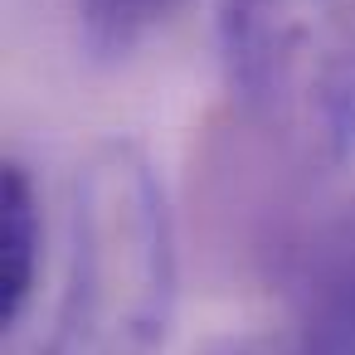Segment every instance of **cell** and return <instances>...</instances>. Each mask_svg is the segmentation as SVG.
<instances>
[{"label": "cell", "mask_w": 355, "mask_h": 355, "mask_svg": "<svg viewBox=\"0 0 355 355\" xmlns=\"http://www.w3.org/2000/svg\"><path fill=\"white\" fill-rule=\"evenodd\" d=\"M219 73L234 132L277 180L355 156V0H224Z\"/></svg>", "instance_id": "1"}, {"label": "cell", "mask_w": 355, "mask_h": 355, "mask_svg": "<svg viewBox=\"0 0 355 355\" xmlns=\"http://www.w3.org/2000/svg\"><path fill=\"white\" fill-rule=\"evenodd\" d=\"M175 282V224L146 151L103 141L73 180L64 292L40 355H161Z\"/></svg>", "instance_id": "2"}, {"label": "cell", "mask_w": 355, "mask_h": 355, "mask_svg": "<svg viewBox=\"0 0 355 355\" xmlns=\"http://www.w3.org/2000/svg\"><path fill=\"white\" fill-rule=\"evenodd\" d=\"M282 355H355V205L302 253L297 326Z\"/></svg>", "instance_id": "3"}, {"label": "cell", "mask_w": 355, "mask_h": 355, "mask_svg": "<svg viewBox=\"0 0 355 355\" xmlns=\"http://www.w3.org/2000/svg\"><path fill=\"white\" fill-rule=\"evenodd\" d=\"M40 195L20 161L0 166V326H20L40 277Z\"/></svg>", "instance_id": "4"}, {"label": "cell", "mask_w": 355, "mask_h": 355, "mask_svg": "<svg viewBox=\"0 0 355 355\" xmlns=\"http://www.w3.org/2000/svg\"><path fill=\"white\" fill-rule=\"evenodd\" d=\"M171 10L175 0H78V35L88 59L117 64L137 54Z\"/></svg>", "instance_id": "5"}, {"label": "cell", "mask_w": 355, "mask_h": 355, "mask_svg": "<svg viewBox=\"0 0 355 355\" xmlns=\"http://www.w3.org/2000/svg\"><path fill=\"white\" fill-rule=\"evenodd\" d=\"M209 355H282V345L272 350V345H263V340H229V345H219V350H209Z\"/></svg>", "instance_id": "6"}]
</instances>
